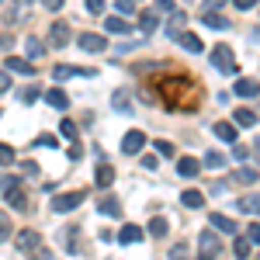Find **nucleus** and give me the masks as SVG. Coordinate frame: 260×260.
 I'll use <instances>...</instances> for the list:
<instances>
[{
    "label": "nucleus",
    "mask_w": 260,
    "mask_h": 260,
    "mask_svg": "<svg viewBox=\"0 0 260 260\" xmlns=\"http://www.w3.org/2000/svg\"><path fill=\"white\" fill-rule=\"evenodd\" d=\"M83 198H87V191H62V194H52V201H49V208L56 212V215H66V212H73V208H80Z\"/></svg>",
    "instance_id": "obj_1"
},
{
    "label": "nucleus",
    "mask_w": 260,
    "mask_h": 260,
    "mask_svg": "<svg viewBox=\"0 0 260 260\" xmlns=\"http://www.w3.org/2000/svg\"><path fill=\"white\" fill-rule=\"evenodd\" d=\"M222 253V243H219V236H215V229H205L198 236V257L201 260H215Z\"/></svg>",
    "instance_id": "obj_2"
},
{
    "label": "nucleus",
    "mask_w": 260,
    "mask_h": 260,
    "mask_svg": "<svg viewBox=\"0 0 260 260\" xmlns=\"http://www.w3.org/2000/svg\"><path fill=\"white\" fill-rule=\"evenodd\" d=\"M212 66H215L219 73H236V70H240L229 45H215V49H212Z\"/></svg>",
    "instance_id": "obj_3"
},
{
    "label": "nucleus",
    "mask_w": 260,
    "mask_h": 260,
    "mask_svg": "<svg viewBox=\"0 0 260 260\" xmlns=\"http://www.w3.org/2000/svg\"><path fill=\"white\" fill-rule=\"evenodd\" d=\"M142 146H146V136H142L139 128L125 132V139H121V153H125V156H136V153H142Z\"/></svg>",
    "instance_id": "obj_4"
},
{
    "label": "nucleus",
    "mask_w": 260,
    "mask_h": 260,
    "mask_svg": "<svg viewBox=\"0 0 260 260\" xmlns=\"http://www.w3.org/2000/svg\"><path fill=\"white\" fill-rule=\"evenodd\" d=\"M70 39H73V35H70V24L56 21V24L49 28V45H52V49H62V45H70Z\"/></svg>",
    "instance_id": "obj_5"
},
{
    "label": "nucleus",
    "mask_w": 260,
    "mask_h": 260,
    "mask_svg": "<svg viewBox=\"0 0 260 260\" xmlns=\"http://www.w3.org/2000/svg\"><path fill=\"white\" fill-rule=\"evenodd\" d=\"M70 77H98V70H80V66H56L52 70V80L56 83L70 80Z\"/></svg>",
    "instance_id": "obj_6"
},
{
    "label": "nucleus",
    "mask_w": 260,
    "mask_h": 260,
    "mask_svg": "<svg viewBox=\"0 0 260 260\" xmlns=\"http://www.w3.org/2000/svg\"><path fill=\"white\" fill-rule=\"evenodd\" d=\"M7 205L14 208V212H28V194H24V187L21 184H14V187H7Z\"/></svg>",
    "instance_id": "obj_7"
},
{
    "label": "nucleus",
    "mask_w": 260,
    "mask_h": 260,
    "mask_svg": "<svg viewBox=\"0 0 260 260\" xmlns=\"http://www.w3.org/2000/svg\"><path fill=\"white\" fill-rule=\"evenodd\" d=\"M39 246H42V236L35 229H21L18 233V250L21 253H31V250H39Z\"/></svg>",
    "instance_id": "obj_8"
},
{
    "label": "nucleus",
    "mask_w": 260,
    "mask_h": 260,
    "mask_svg": "<svg viewBox=\"0 0 260 260\" xmlns=\"http://www.w3.org/2000/svg\"><path fill=\"white\" fill-rule=\"evenodd\" d=\"M80 49L83 52H104V49H108V39H104V35H94V31H83Z\"/></svg>",
    "instance_id": "obj_9"
},
{
    "label": "nucleus",
    "mask_w": 260,
    "mask_h": 260,
    "mask_svg": "<svg viewBox=\"0 0 260 260\" xmlns=\"http://www.w3.org/2000/svg\"><path fill=\"white\" fill-rule=\"evenodd\" d=\"M111 108H115L118 115H128V111H132V94H128L125 87L115 90V94H111Z\"/></svg>",
    "instance_id": "obj_10"
},
{
    "label": "nucleus",
    "mask_w": 260,
    "mask_h": 260,
    "mask_svg": "<svg viewBox=\"0 0 260 260\" xmlns=\"http://www.w3.org/2000/svg\"><path fill=\"white\" fill-rule=\"evenodd\" d=\"M177 174H180V177H198L201 163L194 160V156H180V160H177Z\"/></svg>",
    "instance_id": "obj_11"
},
{
    "label": "nucleus",
    "mask_w": 260,
    "mask_h": 260,
    "mask_svg": "<svg viewBox=\"0 0 260 260\" xmlns=\"http://www.w3.org/2000/svg\"><path fill=\"white\" fill-rule=\"evenodd\" d=\"M208 222H212V229H215V233H229V236H236V222L229 219V215H219V212H215Z\"/></svg>",
    "instance_id": "obj_12"
},
{
    "label": "nucleus",
    "mask_w": 260,
    "mask_h": 260,
    "mask_svg": "<svg viewBox=\"0 0 260 260\" xmlns=\"http://www.w3.org/2000/svg\"><path fill=\"white\" fill-rule=\"evenodd\" d=\"M7 70H11V73H24V77L35 73V66H31L28 59H21V56H7Z\"/></svg>",
    "instance_id": "obj_13"
},
{
    "label": "nucleus",
    "mask_w": 260,
    "mask_h": 260,
    "mask_svg": "<svg viewBox=\"0 0 260 260\" xmlns=\"http://www.w3.org/2000/svg\"><path fill=\"white\" fill-rule=\"evenodd\" d=\"M45 101H49V108H56V111H66V108H70V98L62 94L59 87H52V90L45 94Z\"/></svg>",
    "instance_id": "obj_14"
},
{
    "label": "nucleus",
    "mask_w": 260,
    "mask_h": 260,
    "mask_svg": "<svg viewBox=\"0 0 260 260\" xmlns=\"http://www.w3.org/2000/svg\"><path fill=\"white\" fill-rule=\"evenodd\" d=\"M180 205H184V208H191V212H194V208H201V205H205V194H201V191H194V187H191V191H184V194H180Z\"/></svg>",
    "instance_id": "obj_15"
},
{
    "label": "nucleus",
    "mask_w": 260,
    "mask_h": 260,
    "mask_svg": "<svg viewBox=\"0 0 260 260\" xmlns=\"http://www.w3.org/2000/svg\"><path fill=\"white\" fill-rule=\"evenodd\" d=\"M215 136L222 142H236V125L233 121H215Z\"/></svg>",
    "instance_id": "obj_16"
},
{
    "label": "nucleus",
    "mask_w": 260,
    "mask_h": 260,
    "mask_svg": "<svg viewBox=\"0 0 260 260\" xmlns=\"http://www.w3.org/2000/svg\"><path fill=\"white\" fill-rule=\"evenodd\" d=\"M177 42L187 49V52H201V49H205V45H201V39H198V35H191V31H180Z\"/></svg>",
    "instance_id": "obj_17"
},
{
    "label": "nucleus",
    "mask_w": 260,
    "mask_h": 260,
    "mask_svg": "<svg viewBox=\"0 0 260 260\" xmlns=\"http://www.w3.org/2000/svg\"><path fill=\"white\" fill-rule=\"evenodd\" d=\"M156 24H160V18H156V11H142L139 14V28L149 35V31H156Z\"/></svg>",
    "instance_id": "obj_18"
},
{
    "label": "nucleus",
    "mask_w": 260,
    "mask_h": 260,
    "mask_svg": "<svg viewBox=\"0 0 260 260\" xmlns=\"http://www.w3.org/2000/svg\"><path fill=\"white\" fill-rule=\"evenodd\" d=\"M118 240L125 243V246H132V243H139V240H142V229H139V225H125V229L118 233Z\"/></svg>",
    "instance_id": "obj_19"
},
{
    "label": "nucleus",
    "mask_w": 260,
    "mask_h": 260,
    "mask_svg": "<svg viewBox=\"0 0 260 260\" xmlns=\"http://www.w3.org/2000/svg\"><path fill=\"white\" fill-rule=\"evenodd\" d=\"M236 98H257V80H236Z\"/></svg>",
    "instance_id": "obj_20"
},
{
    "label": "nucleus",
    "mask_w": 260,
    "mask_h": 260,
    "mask_svg": "<svg viewBox=\"0 0 260 260\" xmlns=\"http://www.w3.org/2000/svg\"><path fill=\"white\" fill-rule=\"evenodd\" d=\"M233 118H236V125H243V128H253V125H257V111H250V108H240Z\"/></svg>",
    "instance_id": "obj_21"
},
{
    "label": "nucleus",
    "mask_w": 260,
    "mask_h": 260,
    "mask_svg": "<svg viewBox=\"0 0 260 260\" xmlns=\"http://www.w3.org/2000/svg\"><path fill=\"white\" fill-rule=\"evenodd\" d=\"M184 24H187V14H180V11H174V14H170V24H167V31H170V35L177 39L180 31H184Z\"/></svg>",
    "instance_id": "obj_22"
},
{
    "label": "nucleus",
    "mask_w": 260,
    "mask_h": 260,
    "mask_svg": "<svg viewBox=\"0 0 260 260\" xmlns=\"http://www.w3.org/2000/svg\"><path fill=\"white\" fill-rule=\"evenodd\" d=\"M111 184H115V170L108 163H101L98 167V187H111Z\"/></svg>",
    "instance_id": "obj_23"
},
{
    "label": "nucleus",
    "mask_w": 260,
    "mask_h": 260,
    "mask_svg": "<svg viewBox=\"0 0 260 260\" xmlns=\"http://www.w3.org/2000/svg\"><path fill=\"white\" fill-rule=\"evenodd\" d=\"M24 52H28L31 59H39V56H45V45H42L39 39H31V35H28V39H24Z\"/></svg>",
    "instance_id": "obj_24"
},
{
    "label": "nucleus",
    "mask_w": 260,
    "mask_h": 260,
    "mask_svg": "<svg viewBox=\"0 0 260 260\" xmlns=\"http://www.w3.org/2000/svg\"><path fill=\"white\" fill-rule=\"evenodd\" d=\"M167 233H170V222H167V219H153V222H149V236H156V240H163Z\"/></svg>",
    "instance_id": "obj_25"
},
{
    "label": "nucleus",
    "mask_w": 260,
    "mask_h": 260,
    "mask_svg": "<svg viewBox=\"0 0 260 260\" xmlns=\"http://www.w3.org/2000/svg\"><path fill=\"white\" fill-rule=\"evenodd\" d=\"M205 167L208 170H222L225 167V156H222L219 149H212V153H205Z\"/></svg>",
    "instance_id": "obj_26"
},
{
    "label": "nucleus",
    "mask_w": 260,
    "mask_h": 260,
    "mask_svg": "<svg viewBox=\"0 0 260 260\" xmlns=\"http://www.w3.org/2000/svg\"><path fill=\"white\" fill-rule=\"evenodd\" d=\"M205 24H208V28H215V31H225V28H229V21L222 18V14H212V11L205 14Z\"/></svg>",
    "instance_id": "obj_27"
},
{
    "label": "nucleus",
    "mask_w": 260,
    "mask_h": 260,
    "mask_svg": "<svg viewBox=\"0 0 260 260\" xmlns=\"http://www.w3.org/2000/svg\"><path fill=\"white\" fill-rule=\"evenodd\" d=\"M104 28H108L111 35H128V24H125L121 18H108V24H104Z\"/></svg>",
    "instance_id": "obj_28"
},
{
    "label": "nucleus",
    "mask_w": 260,
    "mask_h": 260,
    "mask_svg": "<svg viewBox=\"0 0 260 260\" xmlns=\"http://www.w3.org/2000/svg\"><path fill=\"white\" fill-rule=\"evenodd\" d=\"M240 212H246V215H257V194H246V198H240Z\"/></svg>",
    "instance_id": "obj_29"
},
{
    "label": "nucleus",
    "mask_w": 260,
    "mask_h": 260,
    "mask_svg": "<svg viewBox=\"0 0 260 260\" xmlns=\"http://www.w3.org/2000/svg\"><path fill=\"white\" fill-rule=\"evenodd\" d=\"M101 212H104V215H121V205L115 198H104L101 201Z\"/></svg>",
    "instance_id": "obj_30"
},
{
    "label": "nucleus",
    "mask_w": 260,
    "mask_h": 260,
    "mask_svg": "<svg viewBox=\"0 0 260 260\" xmlns=\"http://www.w3.org/2000/svg\"><path fill=\"white\" fill-rule=\"evenodd\" d=\"M170 260H194V257H191V250H187L184 243H177V246L170 250Z\"/></svg>",
    "instance_id": "obj_31"
},
{
    "label": "nucleus",
    "mask_w": 260,
    "mask_h": 260,
    "mask_svg": "<svg viewBox=\"0 0 260 260\" xmlns=\"http://www.w3.org/2000/svg\"><path fill=\"white\" fill-rule=\"evenodd\" d=\"M11 163H14V149L0 142V167H11Z\"/></svg>",
    "instance_id": "obj_32"
},
{
    "label": "nucleus",
    "mask_w": 260,
    "mask_h": 260,
    "mask_svg": "<svg viewBox=\"0 0 260 260\" xmlns=\"http://www.w3.org/2000/svg\"><path fill=\"white\" fill-rule=\"evenodd\" d=\"M7 236H11V215H7V212H0V243L7 240Z\"/></svg>",
    "instance_id": "obj_33"
},
{
    "label": "nucleus",
    "mask_w": 260,
    "mask_h": 260,
    "mask_svg": "<svg viewBox=\"0 0 260 260\" xmlns=\"http://www.w3.org/2000/svg\"><path fill=\"white\" fill-rule=\"evenodd\" d=\"M39 101V87H24L21 90V104H35Z\"/></svg>",
    "instance_id": "obj_34"
},
{
    "label": "nucleus",
    "mask_w": 260,
    "mask_h": 260,
    "mask_svg": "<svg viewBox=\"0 0 260 260\" xmlns=\"http://www.w3.org/2000/svg\"><path fill=\"white\" fill-rule=\"evenodd\" d=\"M236 180H243V184H257V170H253V167H250V170L243 167L240 174H236Z\"/></svg>",
    "instance_id": "obj_35"
},
{
    "label": "nucleus",
    "mask_w": 260,
    "mask_h": 260,
    "mask_svg": "<svg viewBox=\"0 0 260 260\" xmlns=\"http://www.w3.org/2000/svg\"><path fill=\"white\" fill-rule=\"evenodd\" d=\"M250 250H253V243L246 240V236H236V253H240V257H246Z\"/></svg>",
    "instance_id": "obj_36"
},
{
    "label": "nucleus",
    "mask_w": 260,
    "mask_h": 260,
    "mask_svg": "<svg viewBox=\"0 0 260 260\" xmlns=\"http://www.w3.org/2000/svg\"><path fill=\"white\" fill-rule=\"evenodd\" d=\"M59 132L66 136V139H77V121H70V118H66V121L59 125Z\"/></svg>",
    "instance_id": "obj_37"
},
{
    "label": "nucleus",
    "mask_w": 260,
    "mask_h": 260,
    "mask_svg": "<svg viewBox=\"0 0 260 260\" xmlns=\"http://www.w3.org/2000/svg\"><path fill=\"white\" fill-rule=\"evenodd\" d=\"M115 7L121 14H136V0H115Z\"/></svg>",
    "instance_id": "obj_38"
},
{
    "label": "nucleus",
    "mask_w": 260,
    "mask_h": 260,
    "mask_svg": "<svg viewBox=\"0 0 260 260\" xmlns=\"http://www.w3.org/2000/svg\"><path fill=\"white\" fill-rule=\"evenodd\" d=\"M246 240L257 246V240H260V225H257V222H250V225H246Z\"/></svg>",
    "instance_id": "obj_39"
},
{
    "label": "nucleus",
    "mask_w": 260,
    "mask_h": 260,
    "mask_svg": "<svg viewBox=\"0 0 260 260\" xmlns=\"http://www.w3.org/2000/svg\"><path fill=\"white\" fill-rule=\"evenodd\" d=\"M156 153H160V156H174V146L163 142V139H156Z\"/></svg>",
    "instance_id": "obj_40"
},
{
    "label": "nucleus",
    "mask_w": 260,
    "mask_h": 260,
    "mask_svg": "<svg viewBox=\"0 0 260 260\" xmlns=\"http://www.w3.org/2000/svg\"><path fill=\"white\" fill-rule=\"evenodd\" d=\"M156 11H163V14H174L177 7H174V0H156Z\"/></svg>",
    "instance_id": "obj_41"
},
{
    "label": "nucleus",
    "mask_w": 260,
    "mask_h": 260,
    "mask_svg": "<svg viewBox=\"0 0 260 260\" xmlns=\"http://www.w3.org/2000/svg\"><path fill=\"white\" fill-rule=\"evenodd\" d=\"M87 11L90 14H104V0H87Z\"/></svg>",
    "instance_id": "obj_42"
},
{
    "label": "nucleus",
    "mask_w": 260,
    "mask_h": 260,
    "mask_svg": "<svg viewBox=\"0 0 260 260\" xmlns=\"http://www.w3.org/2000/svg\"><path fill=\"white\" fill-rule=\"evenodd\" d=\"M35 142H39V146H52V149L59 146V139H52V136H39V139H35Z\"/></svg>",
    "instance_id": "obj_43"
},
{
    "label": "nucleus",
    "mask_w": 260,
    "mask_h": 260,
    "mask_svg": "<svg viewBox=\"0 0 260 260\" xmlns=\"http://www.w3.org/2000/svg\"><path fill=\"white\" fill-rule=\"evenodd\" d=\"M233 4H236L240 11H253V7H257V0H233Z\"/></svg>",
    "instance_id": "obj_44"
},
{
    "label": "nucleus",
    "mask_w": 260,
    "mask_h": 260,
    "mask_svg": "<svg viewBox=\"0 0 260 260\" xmlns=\"http://www.w3.org/2000/svg\"><path fill=\"white\" fill-rule=\"evenodd\" d=\"M14 184H21L18 177H0V191H7V187H14Z\"/></svg>",
    "instance_id": "obj_45"
},
{
    "label": "nucleus",
    "mask_w": 260,
    "mask_h": 260,
    "mask_svg": "<svg viewBox=\"0 0 260 260\" xmlns=\"http://www.w3.org/2000/svg\"><path fill=\"white\" fill-rule=\"evenodd\" d=\"M7 90H11V77H7V73H0V94H7Z\"/></svg>",
    "instance_id": "obj_46"
},
{
    "label": "nucleus",
    "mask_w": 260,
    "mask_h": 260,
    "mask_svg": "<svg viewBox=\"0 0 260 260\" xmlns=\"http://www.w3.org/2000/svg\"><path fill=\"white\" fill-rule=\"evenodd\" d=\"M225 4H229V0H205V7H208V11H215V7H225Z\"/></svg>",
    "instance_id": "obj_47"
},
{
    "label": "nucleus",
    "mask_w": 260,
    "mask_h": 260,
    "mask_svg": "<svg viewBox=\"0 0 260 260\" xmlns=\"http://www.w3.org/2000/svg\"><path fill=\"white\" fill-rule=\"evenodd\" d=\"M42 4H45L49 11H59V7H62V4H66V0H42Z\"/></svg>",
    "instance_id": "obj_48"
},
{
    "label": "nucleus",
    "mask_w": 260,
    "mask_h": 260,
    "mask_svg": "<svg viewBox=\"0 0 260 260\" xmlns=\"http://www.w3.org/2000/svg\"><path fill=\"white\" fill-rule=\"evenodd\" d=\"M142 167L146 170H156V156H142Z\"/></svg>",
    "instance_id": "obj_49"
},
{
    "label": "nucleus",
    "mask_w": 260,
    "mask_h": 260,
    "mask_svg": "<svg viewBox=\"0 0 260 260\" xmlns=\"http://www.w3.org/2000/svg\"><path fill=\"white\" fill-rule=\"evenodd\" d=\"M11 42H14L11 35H0V49H11Z\"/></svg>",
    "instance_id": "obj_50"
},
{
    "label": "nucleus",
    "mask_w": 260,
    "mask_h": 260,
    "mask_svg": "<svg viewBox=\"0 0 260 260\" xmlns=\"http://www.w3.org/2000/svg\"><path fill=\"white\" fill-rule=\"evenodd\" d=\"M0 4H7V0H0Z\"/></svg>",
    "instance_id": "obj_51"
}]
</instances>
